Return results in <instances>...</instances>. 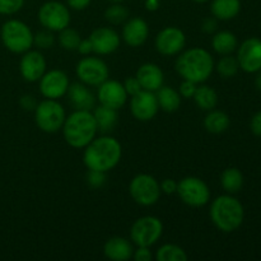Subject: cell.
<instances>
[{"instance_id":"d6986e66","label":"cell","mask_w":261,"mask_h":261,"mask_svg":"<svg viewBox=\"0 0 261 261\" xmlns=\"http://www.w3.org/2000/svg\"><path fill=\"white\" fill-rule=\"evenodd\" d=\"M149 36L148 23L142 18H132L122 28V38L130 47L142 46Z\"/></svg>"},{"instance_id":"484cf974","label":"cell","mask_w":261,"mask_h":261,"mask_svg":"<svg viewBox=\"0 0 261 261\" xmlns=\"http://www.w3.org/2000/svg\"><path fill=\"white\" fill-rule=\"evenodd\" d=\"M231 125V119L228 115L219 110H211L204 119V126L212 134H222Z\"/></svg>"},{"instance_id":"4316f807","label":"cell","mask_w":261,"mask_h":261,"mask_svg":"<svg viewBox=\"0 0 261 261\" xmlns=\"http://www.w3.org/2000/svg\"><path fill=\"white\" fill-rule=\"evenodd\" d=\"M212 46L219 55H231L237 48V37L229 31H221L214 35Z\"/></svg>"},{"instance_id":"4fadbf2b","label":"cell","mask_w":261,"mask_h":261,"mask_svg":"<svg viewBox=\"0 0 261 261\" xmlns=\"http://www.w3.org/2000/svg\"><path fill=\"white\" fill-rule=\"evenodd\" d=\"M186 43L185 33L177 27H166L160 31L155 37L154 45L160 54L165 56L177 55L184 50Z\"/></svg>"},{"instance_id":"7a4b0ae2","label":"cell","mask_w":261,"mask_h":261,"mask_svg":"<svg viewBox=\"0 0 261 261\" xmlns=\"http://www.w3.org/2000/svg\"><path fill=\"white\" fill-rule=\"evenodd\" d=\"M175 68L181 78L199 84L211 78L214 70V60L209 51L201 47H193L178 56Z\"/></svg>"},{"instance_id":"8d00e7d4","label":"cell","mask_w":261,"mask_h":261,"mask_svg":"<svg viewBox=\"0 0 261 261\" xmlns=\"http://www.w3.org/2000/svg\"><path fill=\"white\" fill-rule=\"evenodd\" d=\"M122 84H124V88L125 91H126L127 96L133 97L142 91V86H140L137 76H129V78H126V81H125Z\"/></svg>"},{"instance_id":"3957f363","label":"cell","mask_w":261,"mask_h":261,"mask_svg":"<svg viewBox=\"0 0 261 261\" xmlns=\"http://www.w3.org/2000/svg\"><path fill=\"white\" fill-rule=\"evenodd\" d=\"M61 129L65 142L76 149L86 148L96 138L98 132L93 112L84 110H75L73 114L65 117Z\"/></svg>"},{"instance_id":"836d02e7","label":"cell","mask_w":261,"mask_h":261,"mask_svg":"<svg viewBox=\"0 0 261 261\" xmlns=\"http://www.w3.org/2000/svg\"><path fill=\"white\" fill-rule=\"evenodd\" d=\"M55 43V36H54L53 31L43 30L33 35V45L40 50H47L51 48Z\"/></svg>"},{"instance_id":"f1b7e54d","label":"cell","mask_w":261,"mask_h":261,"mask_svg":"<svg viewBox=\"0 0 261 261\" xmlns=\"http://www.w3.org/2000/svg\"><path fill=\"white\" fill-rule=\"evenodd\" d=\"M194 101L199 109L204 111H211L218 103V94L212 87L200 86L196 87V91L194 93Z\"/></svg>"},{"instance_id":"7c38bea8","label":"cell","mask_w":261,"mask_h":261,"mask_svg":"<svg viewBox=\"0 0 261 261\" xmlns=\"http://www.w3.org/2000/svg\"><path fill=\"white\" fill-rule=\"evenodd\" d=\"M240 69L246 73H257L261 69V40L250 37L241 43L237 51Z\"/></svg>"},{"instance_id":"1f68e13d","label":"cell","mask_w":261,"mask_h":261,"mask_svg":"<svg viewBox=\"0 0 261 261\" xmlns=\"http://www.w3.org/2000/svg\"><path fill=\"white\" fill-rule=\"evenodd\" d=\"M129 17V10L121 5V3H112L111 7H109L105 12V19L111 24H121Z\"/></svg>"},{"instance_id":"277c9868","label":"cell","mask_w":261,"mask_h":261,"mask_svg":"<svg viewBox=\"0 0 261 261\" xmlns=\"http://www.w3.org/2000/svg\"><path fill=\"white\" fill-rule=\"evenodd\" d=\"M209 214L214 226L226 233L239 229L245 218L244 206L232 195H221L214 199Z\"/></svg>"},{"instance_id":"f6af8a7d","label":"cell","mask_w":261,"mask_h":261,"mask_svg":"<svg viewBox=\"0 0 261 261\" xmlns=\"http://www.w3.org/2000/svg\"><path fill=\"white\" fill-rule=\"evenodd\" d=\"M92 0H66L69 8L74 10H83L91 4Z\"/></svg>"},{"instance_id":"ab89813d","label":"cell","mask_w":261,"mask_h":261,"mask_svg":"<svg viewBox=\"0 0 261 261\" xmlns=\"http://www.w3.org/2000/svg\"><path fill=\"white\" fill-rule=\"evenodd\" d=\"M160 185L161 191L165 194H168V195L175 194L176 191H177V182H176L175 180H172V178H166V180H163Z\"/></svg>"},{"instance_id":"52a82bcc","label":"cell","mask_w":261,"mask_h":261,"mask_svg":"<svg viewBox=\"0 0 261 261\" xmlns=\"http://www.w3.org/2000/svg\"><path fill=\"white\" fill-rule=\"evenodd\" d=\"M163 233L162 221L157 217L145 216L137 219L130 229V239L137 246L150 247Z\"/></svg>"},{"instance_id":"681fc988","label":"cell","mask_w":261,"mask_h":261,"mask_svg":"<svg viewBox=\"0 0 261 261\" xmlns=\"http://www.w3.org/2000/svg\"><path fill=\"white\" fill-rule=\"evenodd\" d=\"M145 2H158V3H160L161 0H145Z\"/></svg>"},{"instance_id":"2e32d148","label":"cell","mask_w":261,"mask_h":261,"mask_svg":"<svg viewBox=\"0 0 261 261\" xmlns=\"http://www.w3.org/2000/svg\"><path fill=\"white\" fill-rule=\"evenodd\" d=\"M97 99L102 106L110 107L114 110H120L127 99V93L124 88V84L117 81L107 79L98 86Z\"/></svg>"},{"instance_id":"e575fe53","label":"cell","mask_w":261,"mask_h":261,"mask_svg":"<svg viewBox=\"0 0 261 261\" xmlns=\"http://www.w3.org/2000/svg\"><path fill=\"white\" fill-rule=\"evenodd\" d=\"M24 0H0V14L10 15L22 9Z\"/></svg>"},{"instance_id":"d4e9b609","label":"cell","mask_w":261,"mask_h":261,"mask_svg":"<svg viewBox=\"0 0 261 261\" xmlns=\"http://www.w3.org/2000/svg\"><path fill=\"white\" fill-rule=\"evenodd\" d=\"M93 116L96 120L97 129L103 134L114 130V127L117 124V119H119L117 110L110 109V107L102 106V105H99L98 107H94Z\"/></svg>"},{"instance_id":"ffe728a7","label":"cell","mask_w":261,"mask_h":261,"mask_svg":"<svg viewBox=\"0 0 261 261\" xmlns=\"http://www.w3.org/2000/svg\"><path fill=\"white\" fill-rule=\"evenodd\" d=\"M66 94L69 97V102L75 110L91 111L96 107V97L88 88V86L82 82L70 84Z\"/></svg>"},{"instance_id":"9c48e42d","label":"cell","mask_w":261,"mask_h":261,"mask_svg":"<svg viewBox=\"0 0 261 261\" xmlns=\"http://www.w3.org/2000/svg\"><path fill=\"white\" fill-rule=\"evenodd\" d=\"M181 200L194 208H200L211 200V190L201 178L189 176L177 182V191Z\"/></svg>"},{"instance_id":"60d3db41","label":"cell","mask_w":261,"mask_h":261,"mask_svg":"<svg viewBox=\"0 0 261 261\" xmlns=\"http://www.w3.org/2000/svg\"><path fill=\"white\" fill-rule=\"evenodd\" d=\"M19 103L25 111H35L36 106H37V101H36L35 97L31 96V94H24V96L20 98Z\"/></svg>"},{"instance_id":"cb8c5ba5","label":"cell","mask_w":261,"mask_h":261,"mask_svg":"<svg viewBox=\"0 0 261 261\" xmlns=\"http://www.w3.org/2000/svg\"><path fill=\"white\" fill-rule=\"evenodd\" d=\"M158 106L165 112H175L181 106V94L178 91L171 88V87L162 86L158 91H155Z\"/></svg>"},{"instance_id":"6da1fadb","label":"cell","mask_w":261,"mask_h":261,"mask_svg":"<svg viewBox=\"0 0 261 261\" xmlns=\"http://www.w3.org/2000/svg\"><path fill=\"white\" fill-rule=\"evenodd\" d=\"M122 155V148L119 140L103 135L94 138L86 147L83 153V162L88 170L109 172L119 165Z\"/></svg>"},{"instance_id":"b9f144b4","label":"cell","mask_w":261,"mask_h":261,"mask_svg":"<svg viewBox=\"0 0 261 261\" xmlns=\"http://www.w3.org/2000/svg\"><path fill=\"white\" fill-rule=\"evenodd\" d=\"M250 127H251V132L254 133L256 137H261V111L256 112V114L252 116Z\"/></svg>"},{"instance_id":"44dd1931","label":"cell","mask_w":261,"mask_h":261,"mask_svg":"<svg viewBox=\"0 0 261 261\" xmlns=\"http://www.w3.org/2000/svg\"><path fill=\"white\" fill-rule=\"evenodd\" d=\"M135 76L139 81L142 89L150 92L158 91L163 86V82H165V75H163L162 69L157 64L153 63L143 64L138 69Z\"/></svg>"},{"instance_id":"f35d334b","label":"cell","mask_w":261,"mask_h":261,"mask_svg":"<svg viewBox=\"0 0 261 261\" xmlns=\"http://www.w3.org/2000/svg\"><path fill=\"white\" fill-rule=\"evenodd\" d=\"M135 261H150L152 260L153 255L150 252L149 247L145 246H138L137 250H134V254H133Z\"/></svg>"},{"instance_id":"ee69618b","label":"cell","mask_w":261,"mask_h":261,"mask_svg":"<svg viewBox=\"0 0 261 261\" xmlns=\"http://www.w3.org/2000/svg\"><path fill=\"white\" fill-rule=\"evenodd\" d=\"M78 53H81L82 55H89L91 53H93V47H92V42L91 40L86 38V40H82L81 43H79L78 48H76Z\"/></svg>"},{"instance_id":"d590c367","label":"cell","mask_w":261,"mask_h":261,"mask_svg":"<svg viewBox=\"0 0 261 261\" xmlns=\"http://www.w3.org/2000/svg\"><path fill=\"white\" fill-rule=\"evenodd\" d=\"M87 184L92 188H102L106 182V172H101V171L88 170L86 176Z\"/></svg>"},{"instance_id":"bcb514c9","label":"cell","mask_w":261,"mask_h":261,"mask_svg":"<svg viewBox=\"0 0 261 261\" xmlns=\"http://www.w3.org/2000/svg\"><path fill=\"white\" fill-rule=\"evenodd\" d=\"M255 86H256V88L259 89V91H261V69L257 71L256 79H255Z\"/></svg>"},{"instance_id":"5bb4252c","label":"cell","mask_w":261,"mask_h":261,"mask_svg":"<svg viewBox=\"0 0 261 261\" xmlns=\"http://www.w3.org/2000/svg\"><path fill=\"white\" fill-rule=\"evenodd\" d=\"M130 110H132L133 116L139 121H150L160 110L154 92L142 89L139 93L133 96Z\"/></svg>"},{"instance_id":"74e56055","label":"cell","mask_w":261,"mask_h":261,"mask_svg":"<svg viewBox=\"0 0 261 261\" xmlns=\"http://www.w3.org/2000/svg\"><path fill=\"white\" fill-rule=\"evenodd\" d=\"M196 83H194V82H190V81H185L184 79L182 83L180 84V89H178V93L181 94V97H184V98H193L194 97V93H195L196 91Z\"/></svg>"},{"instance_id":"e0dca14e","label":"cell","mask_w":261,"mask_h":261,"mask_svg":"<svg viewBox=\"0 0 261 261\" xmlns=\"http://www.w3.org/2000/svg\"><path fill=\"white\" fill-rule=\"evenodd\" d=\"M19 71L24 81L31 82V83L38 82L46 73L45 56L37 50H28L20 59Z\"/></svg>"},{"instance_id":"ba28073f","label":"cell","mask_w":261,"mask_h":261,"mask_svg":"<svg viewBox=\"0 0 261 261\" xmlns=\"http://www.w3.org/2000/svg\"><path fill=\"white\" fill-rule=\"evenodd\" d=\"M129 193L134 201L139 205H154L161 196V185L153 176L147 173L137 175L129 185Z\"/></svg>"},{"instance_id":"ac0fdd59","label":"cell","mask_w":261,"mask_h":261,"mask_svg":"<svg viewBox=\"0 0 261 261\" xmlns=\"http://www.w3.org/2000/svg\"><path fill=\"white\" fill-rule=\"evenodd\" d=\"M93 53L99 55H109L120 47V36L115 30L109 27H99L89 36Z\"/></svg>"},{"instance_id":"7bdbcfd3","label":"cell","mask_w":261,"mask_h":261,"mask_svg":"<svg viewBox=\"0 0 261 261\" xmlns=\"http://www.w3.org/2000/svg\"><path fill=\"white\" fill-rule=\"evenodd\" d=\"M217 27H218V23H217L216 18H206V19H204L203 24H201V30L204 31L205 33H213L214 31L217 30Z\"/></svg>"},{"instance_id":"f546056e","label":"cell","mask_w":261,"mask_h":261,"mask_svg":"<svg viewBox=\"0 0 261 261\" xmlns=\"http://www.w3.org/2000/svg\"><path fill=\"white\" fill-rule=\"evenodd\" d=\"M188 259L189 256L185 250L172 244H166L161 246L155 254L157 261H186Z\"/></svg>"},{"instance_id":"603a6c76","label":"cell","mask_w":261,"mask_h":261,"mask_svg":"<svg viewBox=\"0 0 261 261\" xmlns=\"http://www.w3.org/2000/svg\"><path fill=\"white\" fill-rule=\"evenodd\" d=\"M212 14L216 19L231 20L241 10L240 0H213L211 5Z\"/></svg>"},{"instance_id":"5b68a950","label":"cell","mask_w":261,"mask_h":261,"mask_svg":"<svg viewBox=\"0 0 261 261\" xmlns=\"http://www.w3.org/2000/svg\"><path fill=\"white\" fill-rule=\"evenodd\" d=\"M3 45L14 54H24L33 46V33L25 23L18 19H10L3 24Z\"/></svg>"},{"instance_id":"83f0119b","label":"cell","mask_w":261,"mask_h":261,"mask_svg":"<svg viewBox=\"0 0 261 261\" xmlns=\"http://www.w3.org/2000/svg\"><path fill=\"white\" fill-rule=\"evenodd\" d=\"M221 185L228 194H236L244 186V175L236 167H228L221 175Z\"/></svg>"},{"instance_id":"8fae6325","label":"cell","mask_w":261,"mask_h":261,"mask_svg":"<svg viewBox=\"0 0 261 261\" xmlns=\"http://www.w3.org/2000/svg\"><path fill=\"white\" fill-rule=\"evenodd\" d=\"M75 71L79 81L91 87H98L109 79V66L98 58H83L76 64Z\"/></svg>"},{"instance_id":"4dcf8cb0","label":"cell","mask_w":261,"mask_h":261,"mask_svg":"<svg viewBox=\"0 0 261 261\" xmlns=\"http://www.w3.org/2000/svg\"><path fill=\"white\" fill-rule=\"evenodd\" d=\"M81 41V35H79L78 31L74 30V28L66 27L60 31V35H59V43H60V46L64 50L76 51Z\"/></svg>"},{"instance_id":"c3c4849f","label":"cell","mask_w":261,"mask_h":261,"mask_svg":"<svg viewBox=\"0 0 261 261\" xmlns=\"http://www.w3.org/2000/svg\"><path fill=\"white\" fill-rule=\"evenodd\" d=\"M109 2H111V3H122V2H125V0H109Z\"/></svg>"},{"instance_id":"7402d4cb","label":"cell","mask_w":261,"mask_h":261,"mask_svg":"<svg viewBox=\"0 0 261 261\" xmlns=\"http://www.w3.org/2000/svg\"><path fill=\"white\" fill-rule=\"evenodd\" d=\"M103 254L112 261H126L133 257L134 247L132 242L124 237H112L105 244Z\"/></svg>"},{"instance_id":"7dc6e473","label":"cell","mask_w":261,"mask_h":261,"mask_svg":"<svg viewBox=\"0 0 261 261\" xmlns=\"http://www.w3.org/2000/svg\"><path fill=\"white\" fill-rule=\"evenodd\" d=\"M191 2H194V3H205V2H208V0H191Z\"/></svg>"},{"instance_id":"8992f818","label":"cell","mask_w":261,"mask_h":261,"mask_svg":"<svg viewBox=\"0 0 261 261\" xmlns=\"http://www.w3.org/2000/svg\"><path fill=\"white\" fill-rule=\"evenodd\" d=\"M65 110L63 105L59 103L56 99L46 98L45 101L37 103L35 109V121L38 129L42 132L56 133L63 127L65 121Z\"/></svg>"},{"instance_id":"9a60e30c","label":"cell","mask_w":261,"mask_h":261,"mask_svg":"<svg viewBox=\"0 0 261 261\" xmlns=\"http://www.w3.org/2000/svg\"><path fill=\"white\" fill-rule=\"evenodd\" d=\"M69 78L64 71L50 70L40 79V92L45 98L58 99L65 96L68 92Z\"/></svg>"},{"instance_id":"d6a6232c","label":"cell","mask_w":261,"mask_h":261,"mask_svg":"<svg viewBox=\"0 0 261 261\" xmlns=\"http://www.w3.org/2000/svg\"><path fill=\"white\" fill-rule=\"evenodd\" d=\"M216 69L219 75L223 76V78H232L237 74L240 65L237 58H233L231 55H223V58L217 64Z\"/></svg>"},{"instance_id":"30bf717a","label":"cell","mask_w":261,"mask_h":261,"mask_svg":"<svg viewBox=\"0 0 261 261\" xmlns=\"http://www.w3.org/2000/svg\"><path fill=\"white\" fill-rule=\"evenodd\" d=\"M38 20L41 25L53 32H60L64 28L69 27L70 23V12L68 7L59 2H47L41 5L38 10Z\"/></svg>"}]
</instances>
